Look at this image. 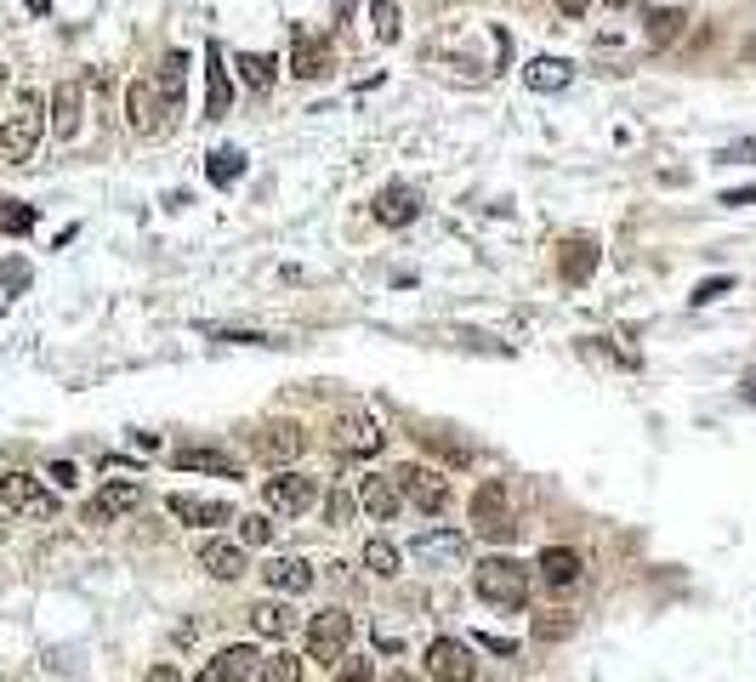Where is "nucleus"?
Returning <instances> with one entry per match:
<instances>
[{
    "label": "nucleus",
    "instance_id": "obj_1",
    "mask_svg": "<svg viewBox=\"0 0 756 682\" xmlns=\"http://www.w3.org/2000/svg\"><path fill=\"white\" fill-rule=\"evenodd\" d=\"M46 136V97L41 91H18L12 114L0 120V154H7L12 165H29Z\"/></svg>",
    "mask_w": 756,
    "mask_h": 682
},
{
    "label": "nucleus",
    "instance_id": "obj_2",
    "mask_svg": "<svg viewBox=\"0 0 756 682\" xmlns=\"http://www.w3.org/2000/svg\"><path fill=\"white\" fill-rule=\"evenodd\" d=\"M530 563H518V558H483L472 569V592L483 603H496V608H523L530 603Z\"/></svg>",
    "mask_w": 756,
    "mask_h": 682
},
{
    "label": "nucleus",
    "instance_id": "obj_3",
    "mask_svg": "<svg viewBox=\"0 0 756 682\" xmlns=\"http://www.w3.org/2000/svg\"><path fill=\"white\" fill-rule=\"evenodd\" d=\"M177 114H171V102L166 91H159V75H137L125 86V125L137 131V136H159Z\"/></svg>",
    "mask_w": 756,
    "mask_h": 682
},
{
    "label": "nucleus",
    "instance_id": "obj_4",
    "mask_svg": "<svg viewBox=\"0 0 756 682\" xmlns=\"http://www.w3.org/2000/svg\"><path fill=\"white\" fill-rule=\"evenodd\" d=\"M262 501H268L274 512H285V518H302V512H313V506L324 501V490H319V477H313V472H302V466H279L268 484H262Z\"/></svg>",
    "mask_w": 756,
    "mask_h": 682
},
{
    "label": "nucleus",
    "instance_id": "obj_5",
    "mask_svg": "<svg viewBox=\"0 0 756 682\" xmlns=\"http://www.w3.org/2000/svg\"><path fill=\"white\" fill-rule=\"evenodd\" d=\"M472 529L489 535V540H512L518 535V518H512V490L501 477H483L478 495H472Z\"/></svg>",
    "mask_w": 756,
    "mask_h": 682
},
{
    "label": "nucleus",
    "instance_id": "obj_6",
    "mask_svg": "<svg viewBox=\"0 0 756 682\" xmlns=\"http://www.w3.org/2000/svg\"><path fill=\"white\" fill-rule=\"evenodd\" d=\"M0 506H12L23 512V518H57V495L41 484V477H29V472H0Z\"/></svg>",
    "mask_w": 756,
    "mask_h": 682
},
{
    "label": "nucleus",
    "instance_id": "obj_7",
    "mask_svg": "<svg viewBox=\"0 0 756 682\" xmlns=\"http://www.w3.org/2000/svg\"><path fill=\"white\" fill-rule=\"evenodd\" d=\"M143 501H148V490L137 484V477H109V484H103V490H97V495L86 501V524H97V529H103V524L125 518V512H137Z\"/></svg>",
    "mask_w": 756,
    "mask_h": 682
},
{
    "label": "nucleus",
    "instance_id": "obj_8",
    "mask_svg": "<svg viewBox=\"0 0 756 682\" xmlns=\"http://www.w3.org/2000/svg\"><path fill=\"white\" fill-rule=\"evenodd\" d=\"M347 642H353V614L324 608V614H313V620H308V654H313V660L336 666V660L347 654Z\"/></svg>",
    "mask_w": 756,
    "mask_h": 682
},
{
    "label": "nucleus",
    "instance_id": "obj_9",
    "mask_svg": "<svg viewBox=\"0 0 756 682\" xmlns=\"http://www.w3.org/2000/svg\"><path fill=\"white\" fill-rule=\"evenodd\" d=\"M392 484H399L404 490V501H415L421 512H426V518H438V512L449 506V484H444V477L433 472V466H399V472H392Z\"/></svg>",
    "mask_w": 756,
    "mask_h": 682
},
{
    "label": "nucleus",
    "instance_id": "obj_10",
    "mask_svg": "<svg viewBox=\"0 0 756 682\" xmlns=\"http://www.w3.org/2000/svg\"><path fill=\"white\" fill-rule=\"evenodd\" d=\"M80 120H86V86L80 80H63L52 91V102H46V131L57 136V143H75Z\"/></svg>",
    "mask_w": 756,
    "mask_h": 682
},
{
    "label": "nucleus",
    "instance_id": "obj_11",
    "mask_svg": "<svg viewBox=\"0 0 756 682\" xmlns=\"http://www.w3.org/2000/svg\"><path fill=\"white\" fill-rule=\"evenodd\" d=\"M426 676L433 682H472L478 676L472 648L462 637H433V648H426Z\"/></svg>",
    "mask_w": 756,
    "mask_h": 682
},
{
    "label": "nucleus",
    "instance_id": "obj_12",
    "mask_svg": "<svg viewBox=\"0 0 756 682\" xmlns=\"http://www.w3.org/2000/svg\"><path fill=\"white\" fill-rule=\"evenodd\" d=\"M331 68H336L331 41L313 34V29H296V41H290V75H296V80H324Z\"/></svg>",
    "mask_w": 756,
    "mask_h": 682
},
{
    "label": "nucleus",
    "instance_id": "obj_13",
    "mask_svg": "<svg viewBox=\"0 0 756 682\" xmlns=\"http://www.w3.org/2000/svg\"><path fill=\"white\" fill-rule=\"evenodd\" d=\"M358 506H365L376 524H392V518H399V506H404V490L392 484V472H365V477H358Z\"/></svg>",
    "mask_w": 756,
    "mask_h": 682
},
{
    "label": "nucleus",
    "instance_id": "obj_14",
    "mask_svg": "<svg viewBox=\"0 0 756 682\" xmlns=\"http://www.w3.org/2000/svg\"><path fill=\"white\" fill-rule=\"evenodd\" d=\"M251 443H256V455H262V461H279V466H285V461H302L308 432L296 427V421H274V427H262Z\"/></svg>",
    "mask_w": 756,
    "mask_h": 682
},
{
    "label": "nucleus",
    "instance_id": "obj_15",
    "mask_svg": "<svg viewBox=\"0 0 756 682\" xmlns=\"http://www.w3.org/2000/svg\"><path fill=\"white\" fill-rule=\"evenodd\" d=\"M256 666H262L256 648H251V642H234V648H222L216 660H205V671L193 676V682H251Z\"/></svg>",
    "mask_w": 756,
    "mask_h": 682
},
{
    "label": "nucleus",
    "instance_id": "obj_16",
    "mask_svg": "<svg viewBox=\"0 0 756 682\" xmlns=\"http://www.w3.org/2000/svg\"><path fill=\"white\" fill-rule=\"evenodd\" d=\"M166 506H171V518L188 524V529H216V524L234 518V506H227V501H211V495H171Z\"/></svg>",
    "mask_w": 756,
    "mask_h": 682
},
{
    "label": "nucleus",
    "instance_id": "obj_17",
    "mask_svg": "<svg viewBox=\"0 0 756 682\" xmlns=\"http://www.w3.org/2000/svg\"><path fill=\"white\" fill-rule=\"evenodd\" d=\"M227 109H234V75H227V63H222V46L211 41L205 46V114L222 120Z\"/></svg>",
    "mask_w": 756,
    "mask_h": 682
},
{
    "label": "nucleus",
    "instance_id": "obj_18",
    "mask_svg": "<svg viewBox=\"0 0 756 682\" xmlns=\"http://www.w3.org/2000/svg\"><path fill=\"white\" fill-rule=\"evenodd\" d=\"M535 574L546 580L552 592H569L575 580L586 574V563H580V552H575V546H546V552L535 558Z\"/></svg>",
    "mask_w": 756,
    "mask_h": 682
},
{
    "label": "nucleus",
    "instance_id": "obj_19",
    "mask_svg": "<svg viewBox=\"0 0 756 682\" xmlns=\"http://www.w3.org/2000/svg\"><path fill=\"white\" fill-rule=\"evenodd\" d=\"M415 217H421V188H410V183H387V188L376 194V222L404 228V222H415Z\"/></svg>",
    "mask_w": 756,
    "mask_h": 682
},
{
    "label": "nucleus",
    "instance_id": "obj_20",
    "mask_svg": "<svg viewBox=\"0 0 756 682\" xmlns=\"http://www.w3.org/2000/svg\"><path fill=\"white\" fill-rule=\"evenodd\" d=\"M557 273H564L569 285H586L591 273H598V239H591V233L564 239V251H557Z\"/></svg>",
    "mask_w": 756,
    "mask_h": 682
},
{
    "label": "nucleus",
    "instance_id": "obj_21",
    "mask_svg": "<svg viewBox=\"0 0 756 682\" xmlns=\"http://www.w3.org/2000/svg\"><path fill=\"white\" fill-rule=\"evenodd\" d=\"M415 558H426V563H462L467 558V535L462 529H421L415 535Z\"/></svg>",
    "mask_w": 756,
    "mask_h": 682
},
{
    "label": "nucleus",
    "instance_id": "obj_22",
    "mask_svg": "<svg viewBox=\"0 0 756 682\" xmlns=\"http://www.w3.org/2000/svg\"><path fill=\"white\" fill-rule=\"evenodd\" d=\"M200 569H211L216 580H240V574H245V546L211 535V540L200 546Z\"/></svg>",
    "mask_w": 756,
    "mask_h": 682
},
{
    "label": "nucleus",
    "instance_id": "obj_23",
    "mask_svg": "<svg viewBox=\"0 0 756 682\" xmlns=\"http://www.w3.org/2000/svg\"><path fill=\"white\" fill-rule=\"evenodd\" d=\"M575 80V63H564V57H530L523 63V86L530 91H564Z\"/></svg>",
    "mask_w": 756,
    "mask_h": 682
},
{
    "label": "nucleus",
    "instance_id": "obj_24",
    "mask_svg": "<svg viewBox=\"0 0 756 682\" xmlns=\"http://www.w3.org/2000/svg\"><path fill=\"white\" fill-rule=\"evenodd\" d=\"M262 580H268L274 592H290V597H302V592L313 586V569H308L302 558H274L268 569H262Z\"/></svg>",
    "mask_w": 756,
    "mask_h": 682
},
{
    "label": "nucleus",
    "instance_id": "obj_25",
    "mask_svg": "<svg viewBox=\"0 0 756 682\" xmlns=\"http://www.w3.org/2000/svg\"><path fill=\"white\" fill-rule=\"evenodd\" d=\"M205 177H211L216 188H234V183L245 177V148H234V143L211 148V154H205Z\"/></svg>",
    "mask_w": 756,
    "mask_h": 682
},
{
    "label": "nucleus",
    "instance_id": "obj_26",
    "mask_svg": "<svg viewBox=\"0 0 756 682\" xmlns=\"http://www.w3.org/2000/svg\"><path fill=\"white\" fill-rule=\"evenodd\" d=\"M177 466H182V472H216V477H240V461H234V455H222V450H200V443H193V450H177Z\"/></svg>",
    "mask_w": 756,
    "mask_h": 682
},
{
    "label": "nucleus",
    "instance_id": "obj_27",
    "mask_svg": "<svg viewBox=\"0 0 756 682\" xmlns=\"http://www.w3.org/2000/svg\"><path fill=\"white\" fill-rule=\"evenodd\" d=\"M234 68H240V86H251L256 97L274 86V68H279V57L274 52H245V57H234Z\"/></svg>",
    "mask_w": 756,
    "mask_h": 682
},
{
    "label": "nucleus",
    "instance_id": "obj_28",
    "mask_svg": "<svg viewBox=\"0 0 756 682\" xmlns=\"http://www.w3.org/2000/svg\"><path fill=\"white\" fill-rule=\"evenodd\" d=\"M342 450H353V455H376V450H381V427H376L370 416L342 421Z\"/></svg>",
    "mask_w": 756,
    "mask_h": 682
},
{
    "label": "nucleus",
    "instance_id": "obj_29",
    "mask_svg": "<svg viewBox=\"0 0 756 682\" xmlns=\"http://www.w3.org/2000/svg\"><path fill=\"white\" fill-rule=\"evenodd\" d=\"M251 626H256L262 637H290V631H296V614H290L285 603H256V608H251Z\"/></svg>",
    "mask_w": 756,
    "mask_h": 682
},
{
    "label": "nucleus",
    "instance_id": "obj_30",
    "mask_svg": "<svg viewBox=\"0 0 756 682\" xmlns=\"http://www.w3.org/2000/svg\"><path fill=\"white\" fill-rule=\"evenodd\" d=\"M365 569H370V574H381V580H392V574L404 569V552H399V546H392L387 535H376V540L365 546Z\"/></svg>",
    "mask_w": 756,
    "mask_h": 682
},
{
    "label": "nucleus",
    "instance_id": "obj_31",
    "mask_svg": "<svg viewBox=\"0 0 756 682\" xmlns=\"http://www.w3.org/2000/svg\"><path fill=\"white\" fill-rule=\"evenodd\" d=\"M353 512H358V495L347 490V484H331V490H324V524H353Z\"/></svg>",
    "mask_w": 756,
    "mask_h": 682
},
{
    "label": "nucleus",
    "instance_id": "obj_32",
    "mask_svg": "<svg viewBox=\"0 0 756 682\" xmlns=\"http://www.w3.org/2000/svg\"><path fill=\"white\" fill-rule=\"evenodd\" d=\"M682 23H688V18H682L677 7H660V12H648V41H654V46H671L677 34H682Z\"/></svg>",
    "mask_w": 756,
    "mask_h": 682
},
{
    "label": "nucleus",
    "instance_id": "obj_33",
    "mask_svg": "<svg viewBox=\"0 0 756 682\" xmlns=\"http://www.w3.org/2000/svg\"><path fill=\"white\" fill-rule=\"evenodd\" d=\"M399 29H404L399 7H392V0H370V34L376 41H399Z\"/></svg>",
    "mask_w": 756,
    "mask_h": 682
},
{
    "label": "nucleus",
    "instance_id": "obj_34",
    "mask_svg": "<svg viewBox=\"0 0 756 682\" xmlns=\"http://www.w3.org/2000/svg\"><path fill=\"white\" fill-rule=\"evenodd\" d=\"M251 682H302V660L296 654H274V660H262Z\"/></svg>",
    "mask_w": 756,
    "mask_h": 682
},
{
    "label": "nucleus",
    "instance_id": "obj_35",
    "mask_svg": "<svg viewBox=\"0 0 756 682\" xmlns=\"http://www.w3.org/2000/svg\"><path fill=\"white\" fill-rule=\"evenodd\" d=\"M29 228H35V205L0 199V233H29Z\"/></svg>",
    "mask_w": 756,
    "mask_h": 682
},
{
    "label": "nucleus",
    "instance_id": "obj_36",
    "mask_svg": "<svg viewBox=\"0 0 756 682\" xmlns=\"http://www.w3.org/2000/svg\"><path fill=\"white\" fill-rule=\"evenodd\" d=\"M426 450L444 455L449 466H472V450H467V443H455L449 432H426Z\"/></svg>",
    "mask_w": 756,
    "mask_h": 682
},
{
    "label": "nucleus",
    "instance_id": "obj_37",
    "mask_svg": "<svg viewBox=\"0 0 756 682\" xmlns=\"http://www.w3.org/2000/svg\"><path fill=\"white\" fill-rule=\"evenodd\" d=\"M370 676H376V666L365 654H342L336 660V682H370Z\"/></svg>",
    "mask_w": 756,
    "mask_h": 682
},
{
    "label": "nucleus",
    "instance_id": "obj_38",
    "mask_svg": "<svg viewBox=\"0 0 756 682\" xmlns=\"http://www.w3.org/2000/svg\"><path fill=\"white\" fill-rule=\"evenodd\" d=\"M729 290H734V279H729V273H716V279H700L688 301H694V307H711L716 296H729Z\"/></svg>",
    "mask_w": 756,
    "mask_h": 682
},
{
    "label": "nucleus",
    "instance_id": "obj_39",
    "mask_svg": "<svg viewBox=\"0 0 756 682\" xmlns=\"http://www.w3.org/2000/svg\"><path fill=\"white\" fill-rule=\"evenodd\" d=\"M274 540V524L268 518H256V512H251V518L240 524V546H268Z\"/></svg>",
    "mask_w": 756,
    "mask_h": 682
},
{
    "label": "nucleus",
    "instance_id": "obj_40",
    "mask_svg": "<svg viewBox=\"0 0 756 682\" xmlns=\"http://www.w3.org/2000/svg\"><path fill=\"white\" fill-rule=\"evenodd\" d=\"M575 631V614H546V620H535V637L557 642V637H569Z\"/></svg>",
    "mask_w": 756,
    "mask_h": 682
},
{
    "label": "nucleus",
    "instance_id": "obj_41",
    "mask_svg": "<svg viewBox=\"0 0 756 682\" xmlns=\"http://www.w3.org/2000/svg\"><path fill=\"white\" fill-rule=\"evenodd\" d=\"M0 285L23 290V285H29V262H23V256H7V262H0Z\"/></svg>",
    "mask_w": 756,
    "mask_h": 682
},
{
    "label": "nucleus",
    "instance_id": "obj_42",
    "mask_svg": "<svg viewBox=\"0 0 756 682\" xmlns=\"http://www.w3.org/2000/svg\"><path fill=\"white\" fill-rule=\"evenodd\" d=\"M46 477H52L57 490H75V484H80V466H75V461H52V466H46Z\"/></svg>",
    "mask_w": 756,
    "mask_h": 682
},
{
    "label": "nucleus",
    "instance_id": "obj_43",
    "mask_svg": "<svg viewBox=\"0 0 756 682\" xmlns=\"http://www.w3.org/2000/svg\"><path fill=\"white\" fill-rule=\"evenodd\" d=\"M716 160H722V165H756V136H745V143H734V148H722Z\"/></svg>",
    "mask_w": 756,
    "mask_h": 682
},
{
    "label": "nucleus",
    "instance_id": "obj_44",
    "mask_svg": "<svg viewBox=\"0 0 756 682\" xmlns=\"http://www.w3.org/2000/svg\"><path fill=\"white\" fill-rule=\"evenodd\" d=\"M376 648H381V654H404V637L392 631V626H376Z\"/></svg>",
    "mask_w": 756,
    "mask_h": 682
},
{
    "label": "nucleus",
    "instance_id": "obj_45",
    "mask_svg": "<svg viewBox=\"0 0 756 682\" xmlns=\"http://www.w3.org/2000/svg\"><path fill=\"white\" fill-rule=\"evenodd\" d=\"M483 648H489V654H518L512 637H483Z\"/></svg>",
    "mask_w": 756,
    "mask_h": 682
},
{
    "label": "nucleus",
    "instance_id": "obj_46",
    "mask_svg": "<svg viewBox=\"0 0 756 682\" xmlns=\"http://www.w3.org/2000/svg\"><path fill=\"white\" fill-rule=\"evenodd\" d=\"M557 12H564V18H586L591 0H557Z\"/></svg>",
    "mask_w": 756,
    "mask_h": 682
},
{
    "label": "nucleus",
    "instance_id": "obj_47",
    "mask_svg": "<svg viewBox=\"0 0 756 682\" xmlns=\"http://www.w3.org/2000/svg\"><path fill=\"white\" fill-rule=\"evenodd\" d=\"M722 205H734V211H740V205H756V188H734V194H722Z\"/></svg>",
    "mask_w": 756,
    "mask_h": 682
},
{
    "label": "nucleus",
    "instance_id": "obj_48",
    "mask_svg": "<svg viewBox=\"0 0 756 682\" xmlns=\"http://www.w3.org/2000/svg\"><path fill=\"white\" fill-rule=\"evenodd\" d=\"M148 682H188V676H182L177 666H154V671H148Z\"/></svg>",
    "mask_w": 756,
    "mask_h": 682
},
{
    "label": "nucleus",
    "instance_id": "obj_49",
    "mask_svg": "<svg viewBox=\"0 0 756 682\" xmlns=\"http://www.w3.org/2000/svg\"><path fill=\"white\" fill-rule=\"evenodd\" d=\"M29 12H35V18H46V12H52V0H29Z\"/></svg>",
    "mask_w": 756,
    "mask_h": 682
},
{
    "label": "nucleus",
    "instance_id": "obj_50",
    "mask_svg": "<svg viewBox=\"0 0 756 682\" xmlns=\"http://www.w3.org/2000/svg\"><path fill=\"white\" fill-rule=\"evenodd\" d=\"M740 398H745V404H756V375H751V382L740 387Z\"/></svg>",
    "mask_w": 756,
    "mask_h": 682
},
{
    "label": "nucleus",
    "instance_id": "obj_51",
    "mask_svg": "<svg viewBox=\"0 0 756 682\" xmlns=\"http://www.w3.org/2000/svg\"><path fill=\"white\" fill-rule=\"evenodd\" d=\"M609 7H614V12H620V7H632V0H609Z\"/></svg>",
    "mask_w": 756,
    "mask_h": 682
}]
</instances>
